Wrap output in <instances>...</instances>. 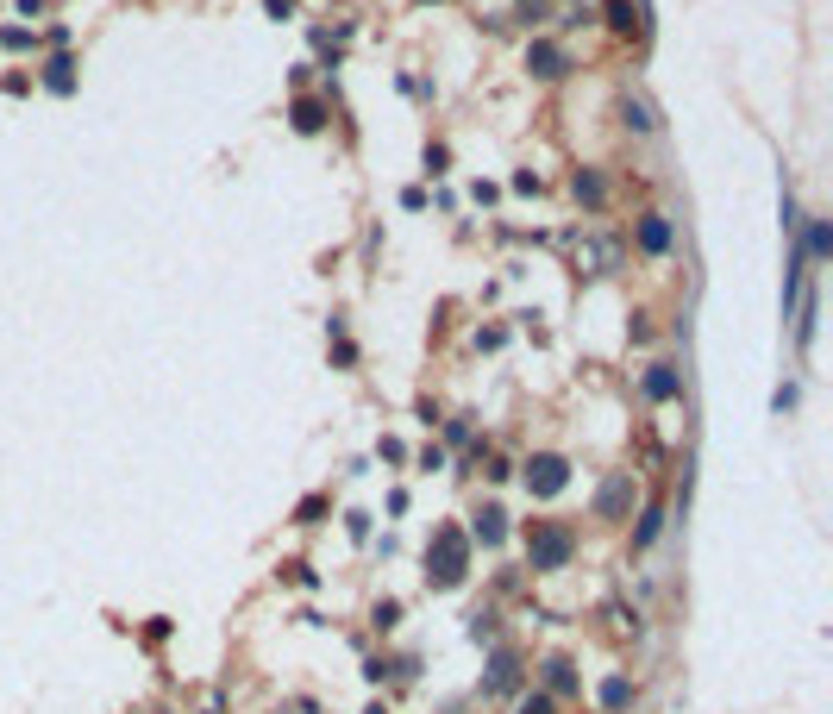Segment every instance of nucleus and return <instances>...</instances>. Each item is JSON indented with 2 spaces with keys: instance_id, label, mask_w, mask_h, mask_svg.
<instances>
[{
  "instance_id": "1",
  "label": "nucleus",
  "mask_w": 833,
  "mask_h": 714,
  "mask_svg": "<svg viewBox=\"0 0 833 714\" xmlns=\"http://www.w3.org/2000/svg\"><path fill=\"white\" fill-rule=\"evenodd\" d=\"M464 570H470V539H464L458 527H439L433 545H426V583L458 589V583H464Z\"/></svg>"
},
{
  "instance_id": "2",
  "label": "nucleus",
  "mask_w": 833,
  "mask_h": 714,
  "mask_svg": "<svg viewBox=\"0 0 833 714\" xmlns=\"http://www.w3.org/2000/svg\"><path fill=\"white\" fill-rule=\"evenodd\" d=\"M570 552H577V533H570L564 520H533L527 527V564L533 570H564Z\"/></svg>"
},
{
  "instance_id": "3",
  "label": "nucleus",
  "mask_w": 833,
  "mask_h": 714,
  "mask_svg": "<svg viewBox=\"0 0 833 714\" xmlns=\"http://www.w3.org/2000/svg\"><path fill=\"white\" fill-rule=\"evenodd\" d=\"M570 483V464L558 458V451H539V458H527V489L533 495H558Z\"/></svg>"
},
{
  "instance_id": "4",
  "label": "nucleus",
  "mask_w": 833,
  "mask_h": 714,
  "mask_svg": "<svg viewBox=\"0 0 833 714\" xmlns=\"http://www.w3.org/2000/svg\"><path fill=\"white\" fill-rule=\"evenodd\" d=\"M627 502H633V476L621 470V476H608V483H602V495H595V514L614 520V514H627Z\"/></svg>"
},
{
  "instance_id": "5",
  "label": "nucleus",
  "mask_w": 833,
  "mask_h": 714,
  "mask_svg": "<svg viewBox=\"0 0 833 714\" xmlns=\"http://www.w3.org/2000/svg\"><path fill=\"white\" fill-rule=\"evenodd\" d=\"M527 69H533V76H564V51H558V44H533Z\"/></svg>"
},
{
  "instance_id": "6",
  "label": "nucleus",
  "mask_w": 833,
  "mask_h": 714,
  "mask_svg": "<svg viewBox=\"0 0 833 714\" xmlns=\"http://www.w3.org/2000/svg\"><path fill=\"white\" fill-rule=\"evenodd\" d=\"M545 683H552V696H577V664L552 658V664H545Z\"/></svg>"
},
{
  "instance_id": "7",
  "label": "nucleus",
  "mask_w": 833,
  "mask_h": 714,
  "mask_svg": "<svg viewBox=\"0 0 833 714\" xmlns=\"http://www.w3.org/2000/svg\"><path fill=\"white\" fill-rule=\"evenodd\" d=\"M639 245H646V251H671V226H664L658 213H646V220H639Z\"/></svg>"
},
{
  "instance_id": "8",
  "label": "nucleus",
  "mask_w": 833,
  "mask_h": 714,
  "mask_svg": "<svg viewBox=\"0 0 833 714\" xmlns=\"http://www.w3.org/2000/svg\"><path fill=\"white\" fill-rule=\"evenodd\" d=\"M646 395H652V401H671V395H677V370H671V364H652Z\"/></svg>"
},
{
  "instance_id": "9",
  "label": "nucleus",
  "mask_w": 833,
  "mask_h": 714,
  "mask_svg": "<svg viewBox=\"0 0 833 714\" xmlns=\"http://www.w3.org/2000/svg\"><path fill=\"white\" fill-rule=\"evenodd\" d=\"M627 702H633V683H627V677H608V683H602V708H608V714H621Z\"/></svg>"
},
{
  "instance_id": "10",
  "label": "nucleus",
  "mask_w": 833,
  "mask_h": 714,
  "mask_svg": "<svg viewBox=\"0 0 833 714\" xmlns=\"http://www.w3.org/2000/svg\"><path fill=\"white\" fill-rule=\"evenodd\" d=\"M502 520H508L502 508H483V514H476V539H483V545H495V539H502V533H508V527H502Z\"/></svg>"
},
{
  "instance_id": "11",
  "label": "nucleus",
  "mask_w": 833,
  "mask_h": 714,
  "mask_svg": "<svg viewBox=\"0 0 833 714\" xmlns=\"http://www.w3.org/2000/svg\"><path fill=\"white\" fill-rule=\"evenodd\" d=\"M658 527H664V508H646V514H639V527H633V545H639V552L658 539Z\"/></svg>"
},
{
  "instance_id": "12",
  "label": "nucleus",
  "mask_w": 833,
  "mask_h": 714,
  "mask_svg": "<svg viewBox=\"0 0 833 714\" xmlns=\"http://www.w3.org/2000/svg\"><path fill=\"white\" fill-rule=\"evenodd\" d=\"M514 671H520V658H514V652H495V664H489V689H508Z\"/></svg>"
},
{
  "instance_id": "13",
  "label": "nucleus",
  "mask_w": 833,
  "mask_h": 714,
  "mask_svg": "<svg viewBox=\"0 0 833 714\" xmlns=\"http://www.w3.org/2000/svg\"><path fill=\"white\" fill-rule=\"evenodd\" d=\"M608 26H614V32H639V13H633V0H608Z\"/></svg>"
},
{
  "instance_id": "14",
  "label": "nucleus",
  "mask_w": 833,
  "mask_h": 714,
  "mask_svg": "<svg viewBox=\"0 0 833 714\" xmlns=\"http://www.w3.org/2000/svg\"><path fill=\"white\" fill-rule=\"evenodd\" d=\"M295 126H301V132H320V126H326V107L301 101V107H295Z\"/></svg>"
},
{
  "instance_id": "15",
  "label": "nucleus",
  "mask_w": 833,
  "mask_h": 714,
  "mask_svg": "<svg viewBox=\"0 0 833 714\" xmlns=\"http://www.w3.org/2000/svg\"><path fill=\"white\" fill-rule=\"evenodd\" d=\"M808 251H815V257H827V251H833V232H827V220H815V226H808Z\"/></svg>"
},
{
  "instance_id": "16",
  "label": "nucleus",
  "mask_w": 833,
  "mask_h": 714,
  "mask_svg": "<svg viewBox=\"0 0 833 714\" xmlns=\"http://www.w3.org/2000/svg\"><path fill=\"white\" fill-rule=\"evenodd\" d=\"M44 82H51V88H57V94H63V88H69V82H76V76H69V63H63V57H57V63H51V69H44Z\"/></svg>"
},
{
  "instance_id": "17",
  "label": "nucleus",
  "mask_w": 833,
  "mask_h": 714,
  "mask_svg": "<svg viewBox=\"0 0 833 714\" xmlns=\"http://www.w3.org/2000/svg\"><path fill=\"white\" fill-rule=\"evenodd\" d=\"M627 126H633V132H652V113L639 107V101H627Z\"/></svg>"
},
{
  "instance_id": "18",
  "label": "nucleus",
  "mask_w": 833,
  "mask_h": 714,
  "mask_svg": "<svg viewBox=\"0 0 833 714\" xmlns=\"http://www.w3.org/2000/svg\"><path fill=\"white\" fill-rule=\"evenodd\" d=\"M520 714H558V702L552 696H527V702H520Z\"/></svg>"
}]
</instances>
